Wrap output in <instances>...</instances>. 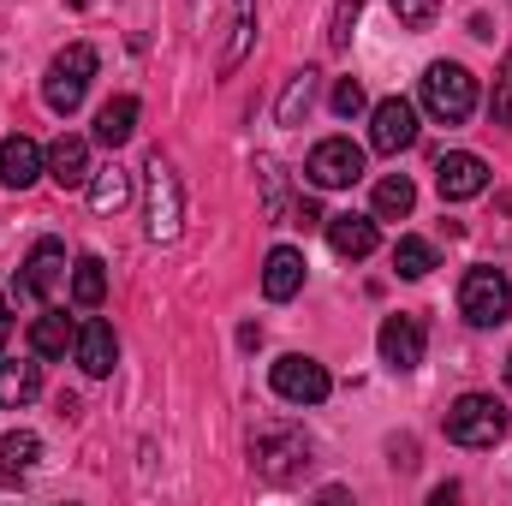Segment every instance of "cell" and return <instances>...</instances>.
<instances>
[{
	"mask_svg": "<svg viewBox=\"0 0 512 506\" xmlns=\"http://www.w3.org/2000/svg\"><path fill=\"white\" fill-rule=\"evenodd\" d=\"M179 227H185V185H179L173 161L161 149H149V161H143V233H149V245H173Z\"/></svg>",
	"mask_w": 512,
	"mask_h": 506,
	"instance_id": "cell-1",
	"label": "cell"
},
{
	"mask_svg": "<svg viewBox=\"0 0 512 506\" xmlns=\"http://www.w3.org/2000/svg\"><path fill=\"white\" fill-rule=\"evenodd\" d=\"M96 66H102V54H96L90 42H66V48L54 54V66H48V78H42V102H48V114L72 120V114L84 108L90 84H96Z\"/></svg>",
	"mask_w": 512,
	"mask_h": 506,
	"instance_id": "cell-2",
	"label": "cell"
},
{
	"mask_svg": "<svg viewBox=\"0 0 512 506\" xmlns=\"http://www.w3.org/2000/svg\"><path fill=\"white\" fill-rule=\"evenodd\" d=\"M417 96H423V114H429V120H441V126H465L471 108H477V78H471L459 60H435V66L423 72Z\"/></svg>",
	"mask_w": 512,
	"mask_h": 506,
	"instance_id": "cell-3",
	"label": "cell"
},
{
	"mask_svg": "<svg viewBox=\"0 0 512 506\" xmlns=\"http://www.w3.org/2000/svg\"><path fill=\"white\" fill-rule=\"evenodd\" d=\"M441 429H447V441L453 447H495L501 435H507V405L495 399V393H459L453 405H447V417H441Z\"/></svg>",
	"mask_w": 512,
	"mask_h": 506,
	"instance_id": "cell-4",
	"label": "cell"
},
{
	"mask_svg": "<svg viewBox=\"0 0 512 506\" xmlns=\"http://www.w3.org/2000/svg\"><path fill=\"white\" fill-rule=\"evenodd\" d=\"M251 465L262 477H274V483L298 477L310 465V435L298 423H256L251 429Z\"/></svg>",
	"mask_w": 512,
	"mask_h": 506,
	"instance_id": "cell-5",
	"label": "cell"
},
{
	"mask_svg": "<svg viewBox=\"0 0 512 506\" xmlns=\"http://www.w3.org/2000/svg\"><path fill=\"white\" fill-rule=\"evenodd\" d=\"M459 316H465L471 328H501L512 316V280L501 268L477 262V268L459 280Z\"/></svg>",
	"mask_w": 512,
	"mask_h": 506,
	"instance_id": "cell-6",
	"label": "cell"
},
{
	"mask_svg": "<svg viewBox=\"0 0 512 506\" xmlns=\"http://www.w3.org/2000/svg\"><path fill=\"white\" fill-rule=\"evenodd\" d=\"M304 179H310L316 191H346V185L364 179V149H358L352 137H322V143L310 149V161H304Z\"/></svg>",
	"mask_w": 512,
	"mask_h": 506,
	"instance_id": "cell-7",
	"label": "cell"
},
{
	"mask_svg": "<svg viewBox=\"0 0 512 506\" xmlns=\"http://www.w3.org/2000/svg\"><path fill=\"white\" fill-rule=\"evenodd\" d=\"M268 387H274L286 405H322V399L334 393V376H328L316 358H304V352H286V358H274Z\"/></svg>",
	"mask_w": 512,
	"mask_h": 506,
	"instance_id": "cell-8",
	"label": "cell"
},
{
	"mask_svg": "<svg viewBox=\"0 0 512 506\" xmlns=\"http://www.w3.org/2000/svg\"><path fill=\"white\" fill-rule=\"evenodd\" d=\"M60 286H66V245L60 239H36L30 256H24V268H18V298L48 304Z\"/></svg>",
	"mask_w": 512,
	"mask_h": 506,
	"instance_id": "cell-9",
	"label": "cell"
},
{
	"mask_svg": "<svg viewBox=\"0 0 512 506\" xmlns=\"http://www.w3.org/2000/svg\"><path fill=\"white\" fill-rule=\"evenodd\" d=\"M435 191H441V203H471V197H483V191H489V161L471 155V149L441 155V161H435Z\"/></svg>",
	"mask_w": 512,
	"mask_h": 506,
	"instance_id": "cell-10",
	"label": "cell"
},
{
	"mask_svg": "<svg viewBox=\"0 0 512 506\" xmlns=\"http://www.w3.org/2000/svg\"><path fill=\"white\" fill-rule=\"evenodd\" d=\"M423 346H429V328H423V316H387L382 334H376V352H382V364L393 370V376L417 370V364H423Z\"/></svg>",
	"mask_w": 512,
	"mask_h": 506,
	"instance_id": "cell-11",
	"label": "cell"
},
{
	"mask_svg": "<svg viewBox=\"0 0 512 506\" xmlns=\"http://www.w3.org/2000/svg\"><path fill=\"white\" fill-rule=\"evenodd\" d=\"M417 143V108L405 102V96H387L370 108V149L376 155H399V149H411Z\"/></svg>",
	"mask_w": 512,
	"mask_h": 506,
	"instance_id": "cell-12",
	"label": "cell"
},
{
	"mask_svg": "<svg viewBox=\"0 0 512 506\" xmlns=\"http://www.w3.org/2000/svg\"><path fill=\"white\" fill-rule=\"evenodd\" d=\"M72 358H78V370L90 381L114 376V358H120V340H114V328L102 322V316H90V322H78V340H72Z\"/></svg>",
	"mask_w": 512,
	"mask_h": 506,
	"instance_id": "cell-13",
	"label": "cell"
},
{
	"mask_svg": "<svg viewBox=\"0 0 512 506\" xmlns=\"http://www.w3.org/2000/svg\"><path fill=\"white\" fill-rule=\"evenodd\" d=\"M42 161H48V179H54L60 191H78V185H90V143H84V137L60 131V137L42 149Z\"/></svg>",
	"mask_w": 512,
	"mask_h": 506,
	"instance_id": "cell-14",
	"label": "cell"
},
{
	"mask_svg": "<svg viewBox=\"0 0 512 506\" xmlns=\"http://www.w3.org/2000/svg\"><path fill=\"white\" fill-rule=\"evenodd\" d=\"M42 173H48V161H42V149H36L24 131L0 143V185H6V191H30Z\"/></svg>",
	"mask_w": 512,
	"mask_h": 506,
	"instance_id": "cell-15",
	"label": "cell"
},
{
	"mask_svg": "<svg viewBox=\"0 0 512 506\" xmlns=\"http://www.w3.org/2000/svg\"><path fill=\"white\" fill-rule=\"evenodd\" d=\"M328 245L352 262H364L382 245V227H376V215H328Z\"/></svg>",
	"mask_w": 512,
	"mask_h": 506,
	"instance_id": "cell-16",
	"label": "cell"
},
{
	"mask_svg": "<svg viewBox=\"0 0 512 506\" xmlns=\"http://www.w3.org/2000/svg\"><path fill=\"white\" fill-rule=\"evenodd\" d=\"M298 286H304V251L274 245V251H268V262H262V292H268V304L298 298Z\"/></svg>",
	"mask_w": 512,
	"mask_h": 506,
	"instance_id": "cell-17",
	"label": "cell"
},
{
	"mask_svg": "<svg viewBox=\"0 0 512 506\" xmlns=\"http://www.w3.org/2000/svg\"><path fill=\"white\" fill-rule=\"evenodd\" d=\"M72 340H78V328L66 322V310H42V316L30 322V352H36L42 364L66 358V352H72Z\"/></svg>",
	"mask_w": 512,
	"mask_h": 506,
	"instance_id": "cell-18",
	"label": "cell"
},
{
	"mask_svg": "<svg viewBox=\"0 0 512 506\" xmlns=\"http://www.w3.org/2000/svg\"><path fill=\"white\" fill-rule=\"evenodd\" d=\"M36 465H42V435H30V429L0 435V483H24Z\"/></svg>",
	"mask_w": 512,
	"mask_h": 506,
	"instance_id": "cell-19",
	"label": "cell"
},
{
	"mask_svg": "<svg viewBox=\"0 0 512 506\" xmlns=\"http://www.w3.org/2000/svg\"><path fill=\"white\" fill-rule=\"evenodd\" d=\"M42 393V364L30 358H0V411H18Z\"/></svg>",
	"mask_w": 512,
	"mask_h": 506,
	"instance_id": "cell-20",
	"label": "cell"
},
{
	"mask_svg": "<svg viewBox=\"0 0 512 506\" xmlns=\"http://www.w3.org/2000/svg\"><path fill=\"white\" fill-rule=\"evenodd\" d=\"M131 131H137V96L102 102V114H96V143H102V149H120V143H131Z\"/></svg>",
	"mask_w": 512,
	"mask_h": 506,
	"instance_id": "cell-21",
	"label": "cell"
},
{
	"mask_svg": "<svg viewBox=\"0 0 512 506\" xmlns=\"http://www.w3.org/2000/svg\"><path fill=\"white\" fill-rule=\"evenodd\" d=\"M102 298H108V262L102 256H78L72 262V304L78 310H102Z\"/></svg>",
	"mask_w": 512,
	"mask_h": 506,
	"instance_id": "cell-22",
	"label": "cell"
},
{
	"mask_svg": "<svg viewBox=\"0 0 512 506\" xmlns=\"http://www.w3.org/2000/svg\"><path fill=\"white\" fill-rule=\"evenodd\" d=\"M417 209V185L405 179V173H387L382 185H376V203H370V215L376 221H405Z\"/></svg>",
	"mask_w": 512,
	"mask_h": 506,
	"instance_id": "cell-23",
	"label": "cell"
},
{
	"mask_svg": "<svg viewBox=\"0 0 512 506\" xmlns=\"http://www.w3.org/2000/svg\"><path fill=\"white\" fill-rule=\"evenodd\" d=\"M251 42H256V0H233V42L221 48V78L239 72V60L251 54Z\"/></svg>",
	"mask_w": 512,
	"mask_h": 506,
	"instance_id": "cell-24",
	"label": "cell"
},
{
	"mask_svg": "<svg viewBox=\"0 0 512 506\" xmlns=\"http://www.w3.org/2000/svg\"><path fill=\"white\" fill-rule=\"evenodd\" d=\"M126 203H131V173H120V167L90 173V209L96 215H120Z\"/></svg>",
	"mask_w": 512,
	"mask_h": 506,
	"instance_id": "cell-25",
	"label": "cell"
},
{
	"mask_svg": "<svg viewBox=\"0 0 512 506\" xmlns=\"http://www.w3.org/2000/svg\"><path fill=\"white\" fill-rule=\"evenodd\" d=\"M310 102H316V72L304 66V72H292V78H286V96H280L274 120H280V126H298V120L310 114Z\"/></svg>",
	"mask_w": 512,
	"mask_h": 506,
	"instance_id": "cell-26",
	"label": "cell"
},
{
	"mask_svg": "<svg viewBox=\"0 0 512 506\" xmlns=\"http://www.w3.org/2000/svg\"><path fill=\"white\" fill-rule=\"evenodd\" d=\"M429 268H435V245H429V239L405 233V239L393 245V274H399V280H423Z\"/></svg>",
	"mask_w": 512,
	"mask_h": 506,
	"instance_id": "cell-27",
	"label": "cell"
},
{
	"mask_svg": "<svg viewBox=\"0 0 512 506\" xmlns=\"http://www.w3.org/2000/svg\"><path fill=\"white\" fill-rule=\"evenodd\" d=\"M256 179H262V191H268V221L286 227V179H280V161H274V155H256Z\"/></svg>",
	"mask_w": 512,
	"mask_h": 506,
	"instance_id": "cell-28",
	"label": "cell"
},
{
	"mask_svg": "<svg viewBox=\"0 0 512 506\" xmlns=\"http://www.w3.org/2000/svg\"><path fill=\"white\" fill-rule=\"evenodd\" d=\"M328 108H334L340 120H358V114L370 108V96H364V84H358V78H340V84H334V96H328Z\"/></svg>",
	"mask_w": 512,
	"mask_h": 506,
	"instance_id": "cell-29",
	"label": "cell"
},
{
	"mask_svg": "<svg viewBox=\"0 0 512 506\" xmlns=\"http://www.w3.org/2000/svg\"><path fill=\"white\" fill-rule=\"evenodd\" d=\"M441 12V0H393V24L399 30H429Z\"/></svg>",
	"mask_w": 512,
	"mask_h": 506,
	"instance_id": "cell-30",
	"label": "cell"
},
{
	"mask_svg": "<svg viewBox=\"0 0 512 506\" xmlns=\"http://www.w3.org/2000/svg\"><path fill=\"white\" fill-rule=\"evenodd\" d=\"M489 120L495 126H512V54L495 66V96H489Z\"/></svg>",
	"mask_w": 512,
	"mask_h": 506,
	"instance_id": "cell-31",
	"label": "cell"
},
{
	"mask_svg": "<svg viewBox=\"0 0 512 506\" xmlns=\"http://www.w3.org/2000/svg\"><path fill=\"white\" fill-rule=\"evenodd\" d=\"M370 0H340L334 6V24H328V48H346L352 42V24H358V12H364Z\"/></svg>",
	"mask_w": 512,
	"mask_h": 506,
	"instance_id": "cell-32",
	"label": "cell"
},
{
	"mask_svg": "<svg viewBox=\"0 0 512 506\" xmlns=\"http://www.w3.org/2000/svg\"><path fill=\"white\" fill-rule=\"evenodd\" d=\"M286 227H304V233H310V227H328V215H322V203H316V197H298V203H292V215H286Z\"/></svg>",
	"mask_w": 512,
	"mask_h": 506,
	"instance_id": "cell-33",
	"label": "cell"
},
{
	"mask_svg": "<svg viewBox=\"0 0 512 506\" xmlns=\"http://www.w3.org/2000/svg\"><path fill=\"white\" fill-rule=\"evenodd\" d=\"M239 346H245V352H256V346H262V328H256V322H245V328H239Z\"/></svg>",
	"mask_w": 512,
	"mask_h": 506,
	"instance_id": "cell-34",
	"label": "cell"
},
{
	"mask_svg": "<svg viewBox=\"0 0 512 506\" xmlns=\"http://www.w3.org/2000/svg\"><path fill=\"white\" fill-rule=\"evenodd\" d=\"M6 334H12V316H6V292H0V346H6Z\"/></svg>",
	"mask_w": 512,
	"mask_h": 506,
	"instance_id": "cell-35",
	"label": "cell"
},
{
	"mask_svg": "<svg viewBox=\"0 0 512 506\" xmlns=\"http://www.w3.org/2000/svg\"><path fill=\"white\" fill-rule=\"evenodd\" d=\"M507 387H512V352H507Z\"/></svg>",
	"mask_w": 512,
	"mask_h": 506,
	"instance_id": "cell-36",
	"label": "cell"
}]
</instances>
